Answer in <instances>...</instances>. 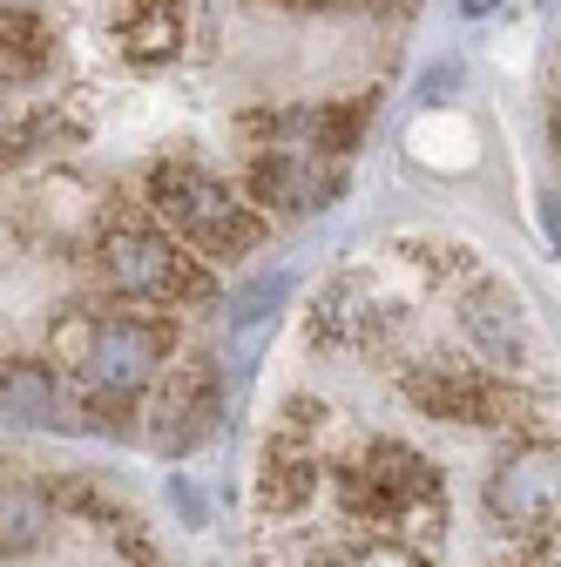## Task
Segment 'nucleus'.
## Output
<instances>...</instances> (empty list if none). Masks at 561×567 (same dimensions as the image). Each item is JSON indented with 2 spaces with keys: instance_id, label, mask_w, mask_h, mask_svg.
<instances>
[{
  "instance_id": "obj_1",
  "label": "nucleus",
  "mask_w": 561,
  "mask_h": 567,
  "mask_svg": "<svg viewBox=\"0 0 561 567\" xmlns=\"http://www.w3.org/2000/svg\"><path fill=\"white\" fill-rule=\"evenodd\" d=\"M399 412L406 425H373L312 385L277 399L257 453L264 567H561V514H514L487 486V446L508 419L460 473L427 440L434 425L406 399Z\"/></svg>"
},
{
  "instance_id": "obj_2",
  "label": "nucleus",
  "mask_w": 561,
  "mask_h": 567,
  "mask_svg": "<svg viewBox=\"0 0 561 567\" xmlns=\"http://www.w3.org/2000/svg\"><path fill=\"white\" fill-rule=\"evenodd\" d=\"M150 209H156L163 230H176V244L203 250L210 264H237L264 244L257 209H244L231 196V183H217L196 163H156L150 169Z\"/></svg>"
},
{
  "instance_id": "obj_3",
  "label": "nucleus",
  "mask_w": 561,
  "mask_h": 567,
  "mask_svg": "<svg viewBox=\"0 0 561 567\" xmlns=\"http://www.w3.org/2000/svg\"><path fill=\"white\" fill-rule=\"evenodd\" d=\"M102 277L135 305H190L210 291V270L190 264L163 230L143 224H109L102 230Z\"/></svg>"
},
{
  "instance_id": "obj_4",
  "label": "nucleus",
  "mask_w": 561,
  "mask_h": 567,
  "mask_svg": "<svg viewBox=\"0 0 561 567\" xmlns=\"http://www.w3.org/2000/svg\"><path fill=\"white\" fill-rule=\"evenodd\" d=\"M251 196H257V209H285V217H312V209H325L332 196H338V169L332 163H318V156H305V150H264L257 163H251Z\"/></svg>"
},
{
  "instance_id": "obj_5",
  "label": "nucleus",
  "mask_w": 561,
  "mask_h": 567,
  "mask_svg": "<svg viewBox=\"0 0 561 567\" xmlns=\"http://www.w3.org/2000/svg\"><path fill=\"white\" fill-rule=\"evenodd\" d=\"M460 331L480 359L494 365H528V324H521V298L494 277H473L460 291Z\"/></svg>"
},
{
  "instance_id": "obj_6",
  "label": "nucleus",
  "mask_w": 561,
  "mask_h": 567,
  "mask_svg": "<svg viewBox=\"0 0 561 567\" xmlns=\"http://www.w3.org/2000/svg\"><path fill=\"white\" fill-rule=\"evenodd\" d=\"M183 0H122L115 8V48L135 68H163L183 48Z\"/></svg>"
},
{
  "instance_id": "obj_7",
  "label": "nucleus",
  "mask_w": 561,
  "mask_h": 567,
  "mask_svg": "<svg viewBox=\"0 0 561 567\" xmlns=\"http://www.w3.org/2000/svg\"><path fill=\"white\" fill-rule=\"evenodd\" d=\"M95 209H102V196H95L82 176H68V169L28 183V196H21V217H28L34 230H48V237H82V230L95 224Z\"/></svg>"
},
{
  "instance_id": "obj_8",
  "label": "nucleus",
  "mask_w": 561,
  "mask_h": 567,
  "mask_svg": "<svg viewBox=\"0 0 561 567\" xmlns=\"http://www.w3.org/2000/svg\"><path fill=\"white\" fill-rule=\"evenodd\" d=\"M95 567H156V547L150 534L135 527L109 493H102V507H95Z\"/></svg>"
},
{
  "instance_id": "obj_9",
  "label": "nucleus",
  "mask_w": 561,
  "mask_h": 567,
  "mask_svg": "<svg viewBox=\"0 0 561 567\" xmlns=\"http://www.w3.org/2000/svg\"><path fill=\"white\" fill-rule=\"evenodd\" d=\"M0 41H8V82H28V75H41V68L54 61V28L34 8H8Z\"/></svg>"
},
{
  "instance_id": "obj_10",
  "label": "nucleus",
  "mask_w": 561,
  "mask_h": 567,
  "mask_svg": "<svg viewBox=\"0 0 561 567\" xmlns=\"http://www.w3.org/2000/svg\"><path fill=\"white\" fill-rule=\"evenodd\" d=\"M412 156H419V163H434V169H467V163H473V135H467L460 122L427 115V122L412 128Z\"/></svg>"
},
{
  "instance_id": "obj_11",
  "label": "nucleus",
  "mask_w": 561,
  "mask_h": 567,
  "mask_svg": "<svg viewBox=\"0 0 561 567\" xmlns=\"http://www.w3.org/2000/svg\"><path fill=\"white\" fill-rule=\"evenodd\" d=\"M541 230H548V244H554V250H561V203H554V196H548V203H541Z\"/></svg>"
},
{
  "instance_id": "obj_12",
  "label": "nucleus",
  "mask_w": 561,
  "mask_h": 567,
  "mask_svg": "<svg viewBox=\"0 0 561 567\" xmlns=\"http://www.w3.org/2000/svg\"><path fill=\"white\" fill-rule=\"evenodd\" d=\"M271 8H298V14H325V8H353V0H271Z\"/></svg>"
},
{
  "instance_id": "obj_13",
  "label": "nucleus",
  "mask_w": 561,
  "mask_h": 567,
  "mask_svg": "<svg viewBox=\"0 0 561 567\" xmlns=\"http://www.w3.org/2000/svg\"><path fill=\"white\" fill-rule=\"evenodd\" d=\"M460 8H467V14H487V8H494V0H460Z\"/></svg>"
},
{
  "instance_id": "obj_14",
  "label": "nucleus",
  "mask_w": 561,
  "mask_h": 567,
  "mask_svg": "<svg viewBox=\"0 0 561 567\" xmlns=\"http://www.w3.org/2000/svg\"><path fill=\"white\" fill-rule=\"evenodd\" d=\"M554 150H561V95H554Z\"/></svg>"
}]
</instances>
